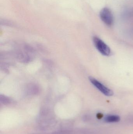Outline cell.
Returning <instances> with one entry per match:
<instances>
[{
  "label": "cell",
  "instance_id": "1",
  "mask_svg": "<svg viewBox=\"0 0 133 134\" xmlns=\"http://www.w3.org/2000/svg\"><path fill=\"white\" fill-rule=\"evenodd\" d=\"M93 41L96 48L102 54L106 56L110 55L111 49L102 40L98 37H94L93 38Z\"/></svg>",
  "mask_w": 133,
  "mask_h": 134
},
{
  "label": "cell",
  "instance_id": "2",
  "mask_svg": "<svg viewBox=\"0 0 133 134\" xmlns=\"http://www.w3.org/2000/svg\"><path fill=\"white\" fill-rule=\"evenodd\" d=\"M101 19L108 26H111L114 23V17L111 11L107 8H104L100 12Z\"/></svg>",
  "mask_w": 133,
  "mask_h": 134
},
{
  "label": "cell",
  "instance_id": "3",
  "mask_svg": "<svg viewBox=\"0 0 133 134\" xmlns=\"http://www.w3.org/2000/svg\"><path fill=\"white\" fill-rule=\"evenodd\" d=\"M89 79L91 83L103 94L107 96H112L114 94L113 91L112 90L105 86L96 79L90 77Z\"/></svg>",
  "mask_w": 133,
  "mask_h": 134
},
{
  "label": "cell",
  "instance_id": "4",
  "mask_svg": "<svg viewBox=\"0 0 133 134\" xmlns=\"http://www.w3.org/2000/svg\"><path fill=\"white\" fill-rule=\"evenodd\" d=\"M104 121L106 122H118L120 120V117L117 115H108L105 117Z\"/></svg>",
  "mask_w": 133,
  "mask_h": 134
},
{
  "label": "cell",
  "instance_id": "5",
  "mask_svg": "<svg viewBox=\"0 0 133 134\" xmlns=\"http://www.w3.org/2000/svg\"><path fill=\"white\" fill-rule=\"evenodd\" d=\"M103 115L101 113H98L97 115V117L98 119H100L101 118H102Z\"/></svg>",
  "mask_w": 133,
  "mask_h": 134
}]
</instances>
